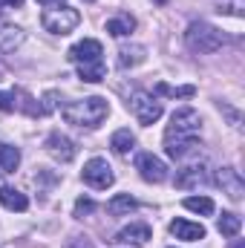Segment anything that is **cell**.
Segmentation results:
<instances>
[{
  "label": "cell",
  "instance_id": "1",
  "mask_svg": "<svg viewBox=\"0 0 245 248\" xmlns=\"http://www.w3.org/2000/svg\"><path fill=\"white\" fill-rule=\"evenodd\" d=\"M202 136V119L193 107H182L170 116V124L165 127V150L170 159H187L196 153Z\"/></svg>",
  "mask_w": 245,
  "mask_h": 248
},
{
  "label": "cell",
  "instance_id": "2",
  "mask_svg": "<svg viewBox=\"0 0 245 248\" xmlns=\"http://www.w3.org/2000/svg\"><path fill=\"white\" fill-rule=\"evenodd\" d=\"M61 116L66 124L95 130L98 124L110 116V104L101 95H90V98H81V101H66L61 107Z\"/></svg>",
  "mask_w": 245,
  "mask_h": 248
},
{
  "label": "cell",
  "instance_id": "3",
  "mask_svg": "<svg viewBox=\"0 0 245 248\" xmlns=\"http://www.w3.org/2000/svg\"><path fill=\"white\" fill-rule=\"evenodd\" d=\"M184 44H187L190 52L214 55V52H219V49L225 46V35H222L216 26H211L208 20H193V23H187V29H184Z\"/></svg>",
  "mask_w": 245,
  "mask_h": 248
},
{
  "label": "cell",
  "instance_id": "4",
  "mask_svg": "<svg viewBox=\"0 0 245 248\" xmlns=\"http://www.w3.org/2000/svg\"><path fill=\"white\" fill-rule=\"evenodd\" d=\"M81 23V15H78V9H72V6H66V3H52V6H46L44 12H41V26L49 32V35H69L75 26Z\"/></svg>",
  "mask_w": 245,
  "mask_h": 248
},
{
  "label": "cell",
  "instance_id": "5",
  "mask_svg": "<svg viewBox=\"0 0 245 248\" xmlns=\"http://www.w3.org/2000/svg\"><path fill=\"white\" fill-rule=\"evenodd\" d=\"M127 107H130V113L136 116L138 124H156L162 119V101L156 95H150V93H141V90L133 93L127 98Z\"/></svg>",
  "mask_w": 245,
  "mask_h": 248
},
{
  "label": "cell",
  "instance_id": "6",
  "mask_svg": "<svg viewBox=\"0 0 245 248\" xmlns=\"http://www.w3.org/2000/svg\"><path fill=\"white\" fill-rule=\"evenodd\" d=\"M81 176H84V182H87V185L95 187V190H107V187L116 182V173H113V168H110V165H107V159H101V156L90 159V162L84 165Z\"/></svg>",
  "mask_w": 245,
  "mask_h": 248
},
{
  "label": "cell",
  "instance_id": "7",
  "mask_svg": "<svg viewBox=\"0 0 245 248\" xmlns=\"http://www.w3.org/2000/svg\"><path fill=\"white\" fill-rule=\"evenodd\" d=\"M136 170H138L141 179L150 182V185H159V182L168 179V165H165L159 156H153V153H141V156L136 159Z\"/></svg>",
  "mask_w": 245,
  "mask_h": 248
},
{
  "label": "cell",
  "instance_id": "8",
  "mask_svg": "<svg viewBox=\"0 0 245 248\" xmlns=\"http://www.w3.org/2000/svg\"><path fill=\"white\" fill-rule=\"evenodd\" d=\"M214 182L222 187V193L228 196V199H243V193H245V182H243V176H240V170L237 168H231V165H225V168H219L216 170V176H214Z\"/></svg>",
  "mask_w": 245,
  "mask_h": 248
},
{
  "label": "cell",
  "instance_id": "9",
  "mask_svg": "<svg viewBox=\"0 0 245 248\" xmlns=\"http://www.w3.org/2000/svg\"><path fill=\"white\" fill-rule=\"evenodd\" d=\"M44 147H46V153H49L55 162H61V165H69V162L78 156L75 141H72V139H66V136H61V133H52V136L44 141Z\"/></svg>",
  "mask_w": 245,
  "mask_h": 248
},
{
  "label": "cell",
  "instance_id": "10",
  "mask_svg": "<svg viewBox=\"0 0 245 248\" xmlns=\"http://www.w3.org/2000/svg\"><path fill=\"white\" fill-rule=\"evenodd\" d=\"M101 55H104V46L98 44V41H92V38H84V41H78L69 52H66V58L72 63H92V61H101Z\"/></svg>",
  "mask_w": 245,
  "mask_h": 248
},
{
  "label": "cell",
  "instance_id": "11",
  "mask_svg": "<svg viewBox=\"0 0 245 248\" xmlns=\"http://www.w3.org/2000/svg\"><path fill=\"white\" fill-rule=\"evenodd\" d=\"M208 185V168L199 165H184L182 170L176 173V187L179 190H196V187Z\"/></svg>",
  "mask_w": 245,
  "mask_h": 248
},
{
  "label": "cell",
  "instance_id": "12",
  "mask_svg": "<svg viewBox=\"0 0 245 248\" xmlns=\"http://www.w3.org/2000/svg\"><path fill=\"white\" fill-rule=\"evenodd\" d=\"M150 237H153V231H150L147 222H130V225H124L122 231L116 234V240L127 243V246H147Z\"/></svg>",
  "mask_w": 245,
  "mask_h": 248
},
{
  "label": "cell",
  "instance_id": "13",
  "mask_svg": "<svg viewBox=\"0 0 245 248\" xmlns=\"http://www.w3.org/2000/svg\"><path fill=\"white\" fill-rule=\"evenodd\" d=\"M170 234L176 240H184V243H196V240H205V225L202 222H190V219H173L170 222Z\"/></svg>",
  "mask_w": 245,
  "mask_h": 248
},
{
  "label": "cell",
  "instance_id": "14",
  "mask_svg": "<svg viewBox=\"0 0 245 248\" xmlns=\"http://www.w3.org/2000/svg\"><path fill=\"white\" fill-rule=\"evenodd\" d=\"M0 205L3 208H9V211H26L29 208V199H26V193H20L17 187H6L0 185Z\"/></svg>",
  "mask_w": 245,
  "mask_h": 248
},
{
  "label": "cell",
  "instance_id": "15",
  "mask_svg": "<svg viewBox=\"0 0 245 248\" xmlns=\"http://www.w3.org/2000/svg\"><path fill=\"white\" fill-rule=\"evenodd\" d=\"M110 147H113V153H116V156H130V153L136 150V136L130 133V127H122V130H116V133H113Z\"/></svg>",
  "mask_w": 245,
  "mask_h": 248
},
{
  "label": "cell",
  "instance_id": "16",
  "mask_svg": "<svg viewBox=\"0 0 245 248\" xmlns=\"http://www.w3.org/2000/svg\"><path fill=\"white\" fill-rule=\"evenodd\" d=\"M147 61V49L141 44H130V46H122L119 49V66L122 69H130V66H138V63Z\"/></svg>",
  "mask_w": 245,
  "mask_h": 248
},
{
  "label": "cell",
  "instance_id": "17",
  "mask_svg": "<svg viewBox=\"0 0 245 248\" xmlns=\"http://www.w3.org/2000/svg\"><path fill=\"white\" fill-rule=\"evenodd\" d=\"M23 29L17 26H0V52H15L23 44Z\"/></svg>",
  "mask_w": 245,
  "mask_h": 248
},
{
  "label": "cell",
  "instance_id": "18",
  "mask_svg": "<svg viewBox=\"0 0 245 248\" xmlns=\"http://www.w3.org/2000/svg\"><path fill=\"white\" fill-rule=\"evenodd\" d=\"M104 75H107L104 61H92V63H81L78 66V78L87 81V84H98V81H104Z\"/></svg>",
  "mask_w": 245,
  "mask_h": 248
},
{
  "label": "cell",
  "instance_id": "19",
  "mask_svg": "<svg viewBox=\"0 0 245 248\" xmlns=\"http://www.w3.org/2000/svg\"><path fill=\"white\" fill-rule=\"evenodd\" d=\"M136 199L130 196V193H116L110 202H107V211L113 214V217H124V214H130V211H136Z\"/></svg>",
  "mask_w": 245,
  "mask_h": 248
},
{
  "label": "cell",
  "instance_id": "20",
  "mask_svg": "<svg viewBox=\"0 0 245 248\" xmlns=\"http://www.w3.org/2000/svg\"><path fill=\"white\" fill-rule=\"evenodd\" d=\"M17 165H20V150L0 141V170L12 173V170H17Z\"/></svg>",
  "mask_w": 245,
  "mask_h": 248
},
{
  "label": "cell",
  "instance_id": "21",
  "mask_svg": "<svg viewBox=\"0 0 245 248\" xmlns=\"http://www.w3.org/2000/svg\"><path fill=\"white\" fill-rule=\"evenodd\" d=\"M133 29H136V20H133L130 15H119V17L107 20V32H110L113 38H124V35H130Z\"/></svg>",
  "mask_w": 245,
  "mask_h": 248
},
{
  "label": "cell",
  "instance_id": "22",
  "mask_svg": "<svg viewBox=\"0 0 245 248\" xmlns=\"http://www.w3.org/2000/svg\"><path fill=\"white\" fill-rule=\"evenodd\" d=\"M216 228H219L222 237H237L240 228H243V219H240L237 214H222V217L216 219Z\"/></svg>",
  "mask_w": 245,
  "mask_h": 248
},
{
  "label": "cell",
  "instance_id": "23",
  "mask_svg": "<svg viewBox=\"0 0 245 248\" xmlns=\"http://www.w3.org/2000/svg\"><path fill=\"white\" fill-rule=\"evenodd\" d=\"M184 208L193 211V214L211 217V214H214V199H211V196H187V199H184Z\"/></svg>",
  "mask_w": 245,
  "mask_h": 248
},
{
  "label": "cell",
  "instance_id": "24",
  "mask_svg": "<svg viewBox=\"0 0 245 248\" xmlns=\"http://www.w3.org/2000/svg\"><path fill=\"white\" fill-rule=\"evenodd\" d=\"M196 87H170V84H156V95H168V98H193Z\"/></svg>",
  "mask_w": 245,
  "mask_h": 248
},
{
  "label": "cell",
  "instance_id": "25",
  "mask_svg": "<svg viewBox=\"0 0 245 248\" xmlns=\"http://www.w3.org/2000/svg\"><path fill=\"white\" fill-rule=\"evenodd\" d=\"M216 12H222V15H234V17H243L245 15V0H219V3H216Z\"/></svg>",
  "mask_w": 245,
  "mask_h": 248
},
{
  "label": "cell",
  "instance_id": "26",
  "mask_svg": "<svg viewBox=\"0 0 245 248\" xmlns=\"http://www.w3.org/2000/svg\"><path fill=\"white\" fill-rule=\"evenodd\" d=\"M92 211H95V202H92L90 196H81V199L75 202V211H72V214H75V219H84V217H90Z\"/></svg>",
  "mask_w": 245,
  "mask_h": 248
},
{
  "label": "cell",
  "instance_id": "27",
  "mask_svg": "<svg viewBox=\"0 0 245 248\" xmlns=\"http://www.w3.org/2000/svg\"><path fill=\"white\" fill-rule=\"evenodd\" d=\"M55 101H58V93H55V90H49V93L44 95V104L38 107V113H41V116H46V113H52V110H55Z\"/></svg>",
  "mask_w": 245,
  "mask_h": 248
},
{
  "label": "cell",
  "instance_id": "28",
  "mask_svg": "<svg viewBox=\"0 0 245 248\" xmlns=\"http://www.w3.org/2000/svg\"><path fill=\"white\" fill-rule=\"evenodd\" d=\"M0 110L12 113L15 110V93H0Z\"/></svg>",
  "mask_w": 245,
  "mask_h": 248
},
{
  "label": "cell",
  "instance_id": "29",
  "mask_svg": "<svg viewBox=\"0 0 245 248\" xmlns=\"http://www.w3.org/2000/svg\"><path fill=\"white\" fill-rule=\"evenodd\" d=\"M66 248H95V246H92V240H90V237H69Z\"/></svg>",
  "mask_w": 245,
  "mask_h": 248
},
{
  "label": "cell",
  "instance_id": "30",
  "mask_svg": "<svg viewBox=\"0 0 245 248\" xmlns=\"http://www.w3.org/2000/svg\"><path fill=\"white\" fill-rule=\"evenodd\" d=\"M23 6V0H0V12L3 9H20Z\"/></svg>",
  "mask_w": 245,
  "mask_h": 248
},
{
  "label": "cell",
  "instance_id": "31",
  "mask_svg": "<svg viewBox=\"0 0 245 248\" xmlns=\"http://www.w3.org/2000/svg\"><path fill=\"white\" fill-rule=\"evenodd\" d=\"M41 6H52V3H61V0H38Z\"/></svg>",
  "mask_w": 245,
  "mask_h": 248
},
{
  "label": "cell",
  "instance_id": "32",
  "mask_svg": "<svg viewBox=\"0 0 245 248\" xmlns=\"http://www.w3.org/2000/svg\"><path fill=\"white\" fill-rule=\"evenodd\" d=\"M234 248H245V243H243V240H240V243H237V246H234Z\"/></svg>",
  "mask_w": 245,
  "mask_h": 248
},
{
  "label": "cell",
  "instance_id": "33",
  "mask_svg": "<svg viewBox=\"0 0 245 248\" xmlns=\"http://www.w3.org/2000/svg\"><path fill=\"white\" fill-rule=\"evenodd\" d=\"M156 3H168V0H156Z\"/></svg>",
  "mask_w": 245,
  "mask_h": 248
},
{
  "label": "cell",
  "instance_id": "34",
  "mask_svg": "<svg viewBox=\"0 0 245 248\" xmlns=\"http://www.w3.org/2000/svg\"><path fill=\"white\" fill-rule=\"evenodd\" d=\"M87 3H92V0H87Z\"/></svg>",
  "mask_w": 245,
  "mask_h": 248
}]
</instances>
